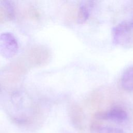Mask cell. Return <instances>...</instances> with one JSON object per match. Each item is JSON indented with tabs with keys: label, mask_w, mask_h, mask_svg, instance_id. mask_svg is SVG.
<instances>
[{
	"label": "cell",
	"mask_w": 133,
	"mask_h": 133,
	"mask_svg": "<svg viewBox=\"0 0 133 133\" xmlns=\"http://www.w3.org/2000/svg\"><path fill=\"white\" fill-rule=\"evenodd\" d=\"M19 46L15 37L8 32L0 34V55L9 59L14 57L18 51Z\"/></svg>",
	"instance_id": "cell-1"
},
{
	"label": "cell",
	"mask_w": 133,
	"mask_h": 133,
	"mask_svg": "<svg viewBox=\"0 0 133 133\" xmlns=\"http://www.w3.org/2000/svg\"><path fill=\"white\" fill-rule=\"evenodd\" d=\"M95 118L100 120L110 119L113 121L121 123L128 118L127 112L120 107H114L108 111L98 112L95 114Z\"/></svg>",
	"instance_id": "cell-2"
},
{
	"label": "cell",
	"mask_w": 133,
	"mask_h": 133,
	"mask_svg": "<svg viewBox=\"0 0 133 133\" xmlns=\"http://www.w3.org/2000/svg\"><path fill=\"white\" fill-rule=\"evenodd\" d=\"M131 30L125 21L116 25L112 30L113 42L118 45H124L130 42Z\"/></svg>",
	"instance_id": "cell-3"
},
{
	"label": "cell",
	"mask_w": 133,
	"mask_h": 133,
	"mask_svg": "<svg viewBox=\"0 0 133 133\" xmlns=\"http://www.w3.org/2000/svg\"><path fill=\"white\" fill-rule=\"evenodd\" d=\"M93 5L92 1L82 2L79 5L77 13V21L78 23H84L88 20Z\"/></svg>",
	"instance_id": "cell-4"
},
{
	"label": "cell",
	"mask_w": 133,
	"mask_h": 133,
	"mask_svg": "<svg viewBox=\"0 0 133 133\" xmlns=\"http://www.w3.org/2000/svg\"><path fill=\"white\" fill-rule=\"evenodd\" d=\"M91 133H123V130L119 128L103 126L96 122L91 123L90 126Z\"/></svg>",
	"instance_id": "cell-5"
},
{
	"label": "cell",
	"mask_w": 133,
	"mask_h": 133,
	"mask_svg": "<svg viewBox=\"0 0 133 133\" xmlns=\"http://www.w3.org/2000/svg\"><path fill=\"white\" fill-rule=\"evenodd\" d=\"M121 85L127 91L133 90V66L127 68L123 72L121 79Z\"/></svg>",
	"instance_id": "cell-6"
},
{
	"label": "cell",
	"mask_w": 133,
	"mask_h": 133,
	"mask_svg": "<svg viewBox=\"0 0 133 133\" xmlns=\"http://www.w3.org/2000/svg\"><path fill=\"white\" fill-rule=\"evenodd\" d=\"M70 115L74 126L78 129H82L83 127V117L81 109L77 105H72L70 110Z\"/></svg>",
	"instance_id": "cell-7"
},
{
	"label": "cell",
	"mask_w": 133,
	"mask_h": 133,
	"mask_svg": "<svg viewBox=\"0 0 133 133\" xmlns=\"http://www.w3.org/2000/svg\"><path fill=\"white\" fill-rule=\"evenodd\" d=\"M127 23V24H128V25L129 26V27L131 29L133 30V14L132 16L130 17V19H129V20L125 21Z\"/></svg>",
	"instance_id": "cell-8"
},
{
	"label": "cell",
	"mask_w": 133,
	"mask_h": 133,
	"mask_svg": "<svg viewBox=\"0 0 133 133\" xmlns=\"http://www.w3.org/2000/svg\"><path fill=\"white\" fill-rule=\"evenodd\" d=\"M64 133H68V132H64Z\"/></svg>",
	"instance_id": "cell-9"
}]
</instances>
